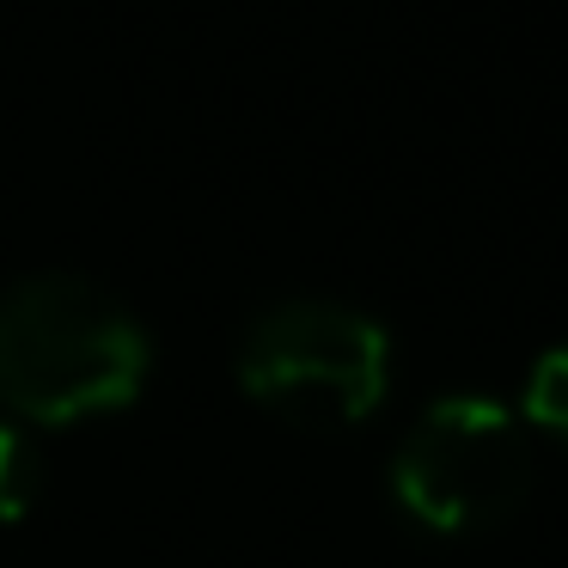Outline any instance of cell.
<instances>
[{
	"label": "cell",
	"instance_id": "obj_1",
	"mask_svg": "<svg viewBox=\"0 0 568 568\" xmlns=\"http://www.w3.org/2000/svg\"><path fill=\"white\" fill-rule=\"evenodd\" d=\"M148 385L141 324L87 275L43 270L0 294V404L19 422H87Z\"/></svg>",
	"mask_w": 568,
	"mask_h": 568
},
{
	"label": "cell",
	"instance_id": "obj_2",
	"mask_svg": "<svg viewBox=\"0 0 568 568\" xmlns=\"http://www.w3.org/2000/svg\"><path fill=\"white\" fill-rule=\"evenodd\" d=\"M239 379L263 409L300 428H348L379 409L392 379V343L355 306L287 300L245 331Z\"/></svg>",
	"mask_w": 568,
	"mask_h": 568
},
{
	"label": "cell",
	"instance_id": "obj_3",
	"mask_svg": "<svg viewBox=\"0 0 568 568\" xmlns=\"http://www.w3.org/2000/svg\"><path fill=\"white\" fill-rule=\"evenodd\" d=\"M392 489L434 531H477L507 519L531 489V453L514 409L458 392L422 409L392 458Z\"/></svg>",
	"mask_w": 568,
	"mask_h": 568
},
{
	"label": "cell",
	"instance_id": "obj_4",
	"mask_svg": "<svg viewBox=\"0 0 568 568\" xmlns=\"http://www.w3.org/2000/svg\"><path fill=\"white\" fill-rule=\"evenodd\" d=\"M43 489V453L31 440L26 422H7L0 416V526H13V519L31 514Z\"/></svg>",
	"mask_w": 568,
	"mask_h": 568
},
{
	"label": "cell",
	"instance_id": "obj_5",
	"mask_svg": "<svg viewBox=\"0 0 568 568\" xmlns=\"http://www.w3.org/2000/svg\"><path fill=\"white\" fill-rule=\"evenodd\" d=\"M526 416L538 428H550L556 440H568V343L538 355V367L526 379Z\"/></svg>",
	"mask_w": 568,
	"mask_h": 568
}]
</instances>
